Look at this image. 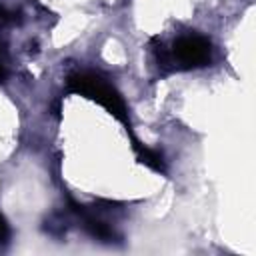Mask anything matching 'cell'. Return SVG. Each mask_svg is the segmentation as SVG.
I'll return each instance as SVG.
<instances>
[{"instance_id": "2", "label": "cell", "mask_w": 256, "mask_h": 256, "mask_svg": "<svg viewBox=\"0 0 256 256\" xmlns=\"http://www.w3.org/2000/svg\"><path fill=\"white\" fill-rule=\"evenodd\" d=\"M210 42L198 34L180 36L172 46V60L180 68H202L210 62Z\"/></svg>"}, {"instance_id": "3", "label": "cell", "mask_w": 256, "mask_h": 256, "mask_svg": "<svg viewBox=\"0 0 256 256\" xmlns=\"http://www.w3.org/2000/svg\"><path fill=\"white\" fill-rule=\"evenodd\" d=\"M74 206V212L82 218V222H84V228L94 236V238H98V240H102V242H112L114 240V230L104 222V220H100L98 216H94V214H90L84 206H78V204H72Z\"/></svg>"}, {"instance_id": "4", "label": "cell", "mask_w": 256, "mask_h": 256, "mask_svg": "<svg viewBox=\"0 0 256 256\" xmlns=\"http://www.w3.org/2000/svg\"><path fill=\"white\" fill-rule=\"evenodd\" d=\"M132 148H134V152H136L138 162H142L144 166H148V168H152V170H156V172H166L164 160H162V156H160L156 150H152V148L140 144L136 138H132Z\"/></svg>"}, {"instance_id": "1", "label": "cell", "mask_w": 256, "mask_h": 256, "mask_svg": "<svg viewBox=\"0 0 256 256\" xmlns=\"http://www.w3.org/2000/svg\"><path fill=\"white\" fill-rule=\"evenodd\" d=\"M68 90L80 96H86L94 102H98L100 106H104L114 118H118L126 130L130 132V120H128V108L124 98L120 96V92L106 82L100 74L94 72H76L72 76H68Z\"/></svg>"}, {"instance_id": "5", "label": "cell", "mask_w": 256, "mask_h": 256, "mask_svg": "<svg viewBox=\"0 0 256 256\" xmlns=\"http://www.w3.org/2000/svg\"><path fill=\"white\" fill-rule=\"evenodd\" d=\"M10 238V226L6 222V218L0 214V244H6Z\"/></svg>"}, {"instance_id": "6", "label": "cell", "mask_w": 256, "mask_h": 256, "mask_svg": "<svg viewBox=\"0 0 256 256\" xmlns=\"http://www.w3.org/2000/svg\"><path fill=\"white\" fill-rule=\"evenodd\" d=\"M6 80V68H4V62L0 60V82H4Z\"/></svg>"}]
</instances>
